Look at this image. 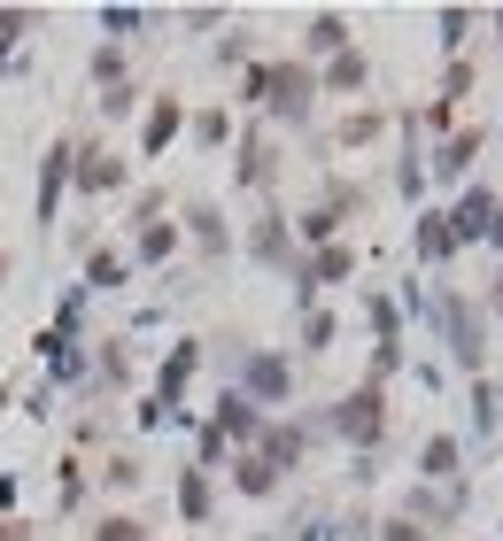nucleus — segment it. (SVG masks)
<instances>
[{
  "instance_id": "nucleus-1",
  "label": "nucleus",
  "mask_w": 503,
  "mask_h": 541,
  "mask_svg": "<svg viewBox=\"0 0 503 541\" xmlns=\"http://www.w3.org/2000/svg\"><path fill=\"white\" fill-rule=\"evenodd\" d=\"M341 426H349L356 441H372V433H380V395L364 387V395H356V402H341Z\"/></svg>"
},
{
  "instance_id": "nucleus-2",
  "label": "nucleus",
  "mask_w": 503,
  "mask_h": 541,
  "mask_svg": "<svg viewBox=\"0 0 503 541\" xmlns=\"http://www.w3.org/2000/svg\"><path fill=\"white\" fill-rule=\"evenodd\" d=\"M449 225H457V240H488V194H465Z\"/></svg>"
},
{
  "instance_id": "nucleus-3",
  "label": "nucleus",
  "mask_w": 503,
  "mask_h": 541,
  "mask_svg": "<svg viewBox=\"0 0 503 541\" xmlns=\"http://www.w3.org/2000/svg\"><path fill=\"white\" fill-rule=\"evenodd\" d=\"M271 93H279V101H271V109L302 116V101H310V78H302V70H279V78H271Z\"/></svg>"
},
{
  "instance_id": "nucleus-4",
  "label": "nucleus",
  "mask_w": 503,
  "mask_h": 541,
  "mask_svg": "<svg viewBox=\"0 0 503 541\" xmlns=\"http://www.w3.org/2000/svg\"><path fill=\"white\" fill-rule=\"evenodd\" d=\"M78 186H86V194H101V186H124V171L109 163V155H86V163H78Z\"/></svg>"
},
{
  "instance_id": "nucleus-5",
  "label": "nucleus",
  "mask_w": 503,
  "mask_h": 541,
  "mask_svg": "<svg viewBox=\"0 0 503 541\" xmlns=\"http://www.w3.org/2000/svg\"><path fill=\"white\" fill-rule=\"evenodd\" d=\"M62 178H70V147H55V155H47V178H39V217L55 209V186H62Z\"/></svg>"
},
{
  "instance_id": "nucleus-6",
  "label": "nucleus",
  "mask_w": 503,
  "mask_h": 541,
  "mask_svg": "<svg viewBox=\"0 0 503 541\" xmlns=\"http://www.w3.org/2000/svg\"><path fill=\"white\" fill-rule=\"evenodd\" d=\"M473 155H480V132H457V140L442 147V171L457 178V171H465V163H473Z\"/></svg>"
},
{
  "instance_id": "nucleus-7",
  "label": "nucleus",
  "mask_w": 503,
  "mask_h": 541,
  "mask_svg": "<svg viewBox=\"0 0 503 541\" xmlns=\"http://www.w3.org/2000/svg\"><path fill=\"white\" fill-rule=\"evenodd\" d=\"M171 132H178V109H171V101H163V109L148 116V147H163V140H171Z\"/></svg>"
},
{
  "instance_id": "nucleus-8",
  "label": "nucleus",
  "mask_w": 503,
  "mask_h": 541,
  "mask_svg": "<svg viewBox=\"0 0 503 541\" xmlns=\"http://www.w3.org/2000/svg\"><path fill=\"white\" fill-rule=\"evenodd\" d=\"M202 511H209V480L194 472V480H186V518H202Z\"/></svg>"
},
{
  "instance_id": "nucleus-9",
  "label": "nucleus",
  "mask_w": 503,
  "mask_h": 541,
  "mask_svg": "<svg viewBox=\"0 0 503 541\" xmlns=\"http://www.w3.org/2000/svg\"><path fill=\"white\" fill-rule=\"evenodd\" d=\"M93 541H140V526H132V518H109V526H101Z\"/></svg>"
},
{
  "instance_id": "nucleus-10",
  "label": "nucleus",
  "mask_w": 503,
  "mask_h": 541,
  "mask_svg": "<svg viewBox=\"0 0 503 541\" xmlns=\"http://www.w3.org/2000/svg\"><path fill=\"white\" fill-rule=\"evenodd\" d=\"M387 541H426V534H418V526H387Z\"/></svg>"
},
{
  "instance_id": "nucleus-11",
  "label": "nucleus",
  "mask_w": 503,
  "mask_h": 541,
  "mask_svg": "<svg viewBox=\"0 0 503 541\" xmlns=\"http://www.w3.org/2000/svg\"><path fill=\"white\" fill-rule=\"evenodd\" d=\"M488 240H503V209H496V225H488Z\"/></svg>"
}]
</instances>
